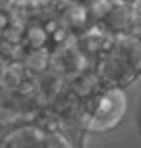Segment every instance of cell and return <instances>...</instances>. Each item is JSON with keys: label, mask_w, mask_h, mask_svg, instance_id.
Here are the masks:
<instances>
[{"label": "cell", "mask_w": 141, "mask_h": 148, "mask_svg": "<svg viewBox=\"0 0 141 148\" xmlns=\"http://www.w3.org/2000/svg\"><path fill=\"white\" fill-rule=\"evenodd\" d=\"M4 148H70V144L58 134L27 127V130H19L17 134H13L4 142Z\"/></svg>", "instance_id": "1"}, {"label": "cell", "mask_w": 141, "mask_h": 148, "mask_svg": "<svg viewBox=\"0 0 141 148\" xmlns=\"http://www.w3.org/2000/svg\"><path fill=\"white\" fill-rule=\"evenodd\" d=\"M123 113H125V96L118 90H112L100 98V104L92 117V127L94 130H108L118 123Z\"/></svg>", "instance_id": "2"}]
</instances>
